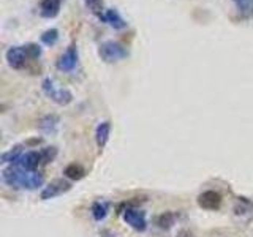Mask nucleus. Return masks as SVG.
Masks as SVG:
<instances>
[{
  "label": "nucleus",
  "mask_w": 253,
  "mask_h": 237,
  "mask_svg": "<svg viewBox=\"0 0 253 237\" xmlns=\"http://www.w3.org/2000/svg\"><path fill=\"white\" fill-rule=\"evenodd\" d=\"M5 57H6L8 65H10L11 68H14V70H22L24 67H26L27 60H30L27 57V52H26V49H24V46L10 47V49L6 51Z\"/></svg>",
  "instance_id": "6"
},
{
  "label": "nucleus",
  "mask_w": 253,
  "mask_h": 237,
  "mask_svg": "<svg viewBox=\"0 0 253 237\" xmlns=\"http://www.w3.org/2000/svg\"><path fill=\"white\" fill-rule=\"evenodd\" d=\"M24 49H26L27 57L30 60H37V59H40V55H42V46L37 43H29L24 46Z\"/></svg>",
  "instance_id": "21"
},
{
  "label": "nucleus",
  "mask_w": 253,
  "mask_h": 237,
  "mask_svg": "<svg viewBox=\"0 0 253 237\" xmlns=\"http://www.w3.org/2000/svg\"><path fill=\"white\" fill-rule=\"evenodd\" d=\"M63 176L70 180H81L85 176V169L83 168L81 164H76V163H71L68 164L65 169H63Z\"/></svg>",
  "instance_id": "15"
},
{
  "label": "nucleus",
  "mask_w": 253,
  "mask_h": 237,
  "mask_svg": "<svg viewBox=\"0 0 253 237\" xmlns=\"http://www.w3.org/2000/svg\"><path fill=\"white\" fill-rule=\"evenodd\" d=\"M71 184L68 180H63V179H55L52 180L49 185H46L42 192V199H52L55 196H60L63 193L70 192Z\"/></svg>",
  "instance_id": "7"
},
{
  "label": "nucleus",
  "mask_w": 253,
  "mask_h": 237,
  "mask_svg": "<svg viewBox=\"0 0 253 237\" xmlns=\"http://www.w3.org/2000/svg\"><path fill=\"white\" fill-rule=\"evenodd\" d=\"M84 3L95 16H98V18H101V16L105 14L103 13V0H84Z\"/></svg>",
  "instance_id": "20"
},
{
  "label": "nucleus",
  "mask_w": 253,
  "mask_h": 237,
  "mask_svg": "<svg viewBox=\"0 0 253 237\" xmlns=\"http://www.w3.org/2000/svg\"><path fill=\"white\" fill-rule=\"evenodd\" d=\"M109 134H111V122L108 120L100 122L97 130H95V141H97V146L100 149H105V146L108 144Z\"/></svg>",
  "instance_id": "12"
},
{
  "label": "nucleus",
  "mask_w": 253,
  "mask_h": 237,
  "mask_svg": "<svg viewBox=\"0 0 253 237\" xmlns=\"http://www.w3.org/2000/svg\"><path fill=\"white\" fill-rule=\"evenodd\" d=\"M122 218L126 225H130L134 231L138 233H144L147 229V220H146V213L133 207V205H126L122 212Z\"/></svg>",
  "instance_id": "4"
},
{
  "label": "nucleus",
  "mask_w": 253,
  "mask_h": 237,
  "mask_svg": "<svg viewBox=\"0 0 253 237\" xmlns=\"http://www.w3.org/2000/svg\"><path fill=\"white\" fill-rule=\"evenodd\" d=\"M196 202L204 210H218L221 205V195L218 192H213V190H208L198 196Z\"/></svg>",
  "instance_id": "8"
},
{
  "label": "nucleus",
  "mask_w": 253,
  "mask_h": 237,
  "mask_svg": "<svg viewBox=\"0 0 253 237\" xmlns=\"http://www.w3.org/2000/svg\"><path fill=\"white\" fill-rule=\"evenodd\" d=\"M40 154H42V164H47L57 157V149L55 147H44V149L40 150Z\"/></svg>",
  "instance_id": "22"
},
{
  "label": "nucleus",
  "mask_w": 253,
  "mask_h": 237,
  "mask_svg": "<svg viewBox=\"0 0 253 237\" xmlns=\"http://www.w3.org/2000/svg\"><path fill=\"white\" fill-rule=\"evenodd\" d=\"M59 122H60L59 116H55V114H47V116L42 117V118L38 120V128H40V131H43V133H46V134H49V133H54L55 130H57Z\"/></svg>",
  "instance_id": "13"
},
{
  "label": "nucleus",
  "mask_w": 253,
  "mask_h": 237,
  "mask_svg": "<svg viewBox=\"0 0 253 237\" xmlns=\"http://www.w3.org/2000/svg\"><path fill=\"white\" fill-rule=\"evenodd\" d=\"M92 217L97 220V221H101L103 218H106L108 212H109V204L105 202V201H95L92 204Z\"/></svg>",
  "instance_id": "17"
},
{
  "label": "nucleus",
  "mask_w": 253,
  "mask_h": 237,
  "mask_svg": "<svg viewBox=\"0 0 253 237\" xmlns=\"http://www.w3.org/2000/svg\"><path fill=\"white\" fill-rule=\"evenodd\" d=\"M237 13L242 19H249L253 16V0H233Z\"/></svg>",
  "instance_id": "14"
},
{
  "label": "nucleus",
  "mask_w": 253,
  "mask_h": 237,
  "mask_svg": "<svg viewBox=\"0 0 253 237\" xmlns=\"http://www.w3.org/2000/svg\"><path fill=\"white\" fill-rule=\"evenodd\" d=\"M2 180L8 187L16 190H35L43 187L44 177L38 171H26L19 166L11 164L2 171Z\"/></svg>",
  "instance_id": "1"
},
{
  "label": "nucleus",
  "mask_w": 253,
  "mask_h": 237,
  "mask_svg": "<svg viewBox=\"0 0 253 237\" xmlns=\"http://www.w3.org/2000/svg\"><path fill=\"white\" fill-rule=\"evenodd\" d=\"M42 89L46 93V97H49L54 103H57L59 106H67L73 101V93L68 89H59V87H55V82L51 78L43 79Z\"/></svg>",
  "instance_id": "3"
},
{
  "label": "nucleus",
  "mask_w": 253,
  "mask_h": 237,
  "mask_svg": "<svg viewBox=\"0 0 253 237\" xmlns=\"http://www.w3.org/2000/svg\"><path fill=\"white\" fill-rule=\"evenodd\" d=\"M78 47L76 44H70L65 52H63L60 57L57 59V63H55V67L57 70L63 71V73H70V71H73L78 65Z\"/></svg>",
  "instance_id": "5"
},
{
  "label": "nucleus",
  "mask_w": 253,
  "mask_h": 237,
  "mask_svg": "<svg viewBox=\"0 0 253 237\" xmlns=\"http://www.w3.org/2000/svg\"><path fill=\"white\" fill-rule=\"evenodd\" d=\"M59 41V30L57 29H47L46 32H43L42 35V43L46 46H54Z\"/></svg>",
  "instance_id": "19"
},
{
  "label": "nucleus",
  "mask_w": 253,
  "mask_h": 237,
  "mask_svg": "<svg viewBox=\"0 0 253 237\" xmlns=\"http://www.w3.org/2000/svg\"><path fill=\"white\" fill-rule=\"evenodd\" d=\"M62 0H42L40 5V14L46 19H52L60 13Z\"/></svg>",
  "instance_id": "10"
},
{
  "label": "nucleus",
  "mask_w": 253,
  "mask_h": 237,
  "mask_svg": "<svg viewBox=\"0 0 253 237\" xmlns=\"http://www.w3.org/2000/svg\"><path fill=\"white\" fill-rule=\"evenodd\" d=\"M176 237H196V236L192 231H190V229H180Z\"/></svg>",
  "instance_id": "23"
},
{
  "label": "nucleus",
  "mask_w": 253,
  "mask_h": 237,
  "mask_svg": "<svg viewBox=\"0 0 253 237\" xmlns=\"http://www.w3.org/2000/svg\"><path fill=\"white\" fill-rule=\"evenodd\" d=\"M24 155L22 152V146H14L11 147L8 152L2 154V157H0V160H2V163H11V164H16L19 161V158Z\"/></svg>",
  "instance_id": "16"
},
{
  "label": "nucleus",
  "mask_w": 253,
  "mask_h": 237,
  "mask_svg": "<svg viewBox=\"0 0 253 237\" xmlns=\"http://www.w3.org/2000/svg\"><path fill=\"white\" fill-rule=\"evenodd\" d=\"M174 223H176V213L174 212H165L157 218V225L162 229H165V231L171 229L174 226Z\"/></svg>",
  "instance_id": "18"
},
{
  "label": "nucleus",
  "mask_w": 253,
  "mask_h": 237,
  "mask_svg": "<svg viewBox=\"0 0 253 237\" xmlns=\"http://www.w3.org/2000/svg\"><path fill=\"white\" fill-rule=\"evenodd\" d=\"M16 166H19V168L26 171H37L38 166H42V154H40V150L24 152V155L19 158V161L16 163Z\"/></svg>",
  "instance_id": "9"
},
{
  "label": "nucleus",
  "mask_w": 253,
  "mask_h": 237,
  "mask_svg": "<svg viewBox=\"0 0 253 237\" xmlns=\"http://www.w3.org/2000/svg\"><path fill=\"white\" fill-rule=\"evenodd\" d=\"M98 55L103 62L106 63H116L119 60L125 59L128 55V51L124 44L114 40H108V41H103L98 47Z\"/></svg>",
  "instance_id": "2"
},
{
  "label": "nucleus",
  "mask_w": 253,
  "mask_h": 237,
  "mask_svg": "<svg viewBox=\"0 0 253 237\" xmlns=\"http://www.w3.org/2000/svg\"><path fill=\"white\" fill-rule=\"evenodd\" d=\"M100 19H101L103 22H108L109 26H111V27H114L116 30H122V29L126 27L125 19L122 18L121 14H119L117 10H114V8H111V10H106L105 14H103Z\"/></svg>",
  "instance_id": "11"
}]
</instances>
